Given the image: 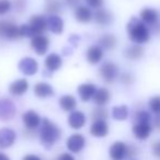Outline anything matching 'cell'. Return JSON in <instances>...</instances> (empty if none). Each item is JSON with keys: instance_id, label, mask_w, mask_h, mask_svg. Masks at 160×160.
I'll use <instances>...</instances> for the list:
<instances>
[{"instance_id": "cell-14", "label": "cell", "mask_w": 160, "mask_h": 160, "mask_svg": "<svg viewBox=\"0 0 160 160\" xmlns=\"http://www.w3.org/2000/svg\"><path fill=\"white\" fill-rule=\"evenodd\" d=\"M140 20L145 23V24L155 27L158 23V19H159V13L156 9L153 8H145L140 11L139 13Z\"/></svg>"}, {"instance_id": "cell-17", "label": "cell", "mask_w": 160, "mask_h": 160, "mask_svg": "<svg viewBox=\"0 0 160 160\" xmlns=\"http://www.w3.org/2000/svg\"><path fill=\"white\" fill-rule=\"evenodd\" d=\"M86 124V115L80 111H72L68 116V125L73 129L82 128Z\"/></svg>"}, {"instance_id": "cell-1", "label": "cell", "mask_w": 160, "mask_h": 160, "mask_svg": "<svg viewBox=\"0 0 160 160\" xmlns=\"http://www.w3.org/2000/svg\"><path fill=\"white\" fill-rule=\"evenodd\" d=\"M126 29L129 40L135 44H145L150 40V31L140 19L133 17L127 23Z\"/></svg>"}, {"instance_id": "cell-34", "label": "cell", "mask_w": 160, "mask_h": 160, "mask_svg": "<svg viewBox=\"0 0 160 160\" xmlns=\"http://www.w3.org/2000/svg\"><path fill=\"white\" fill-rule=\"evenodd\" d=\"M12 3L9 0H0V16L8 13L11 10Z\"/></svg>"}, {"instance_id": "cell-5", "label": "cell", "mask_w": 160, "mask_h": 160, "mask_svg": "<svg viewBox=\"0 0 160 160\" xmlns=\"http://www.w3.org/2000/svg\"><path fill=\"white\" fill-rule=\"evenodd\" d=\"M22 121L24 123L25 128L29 132H34L42 123V120H41V116L36 113L33 110H30V111H27L24 114L22 115Z\"/></svg>"}, {"instance_id": "cell-18", "label": "cell", "mask_w": 160, "mask_h": 160, "mask_svg": "<svg viewBox=\"0 0 160 160\" xmlns=\"http://www.w3.org/2000/svg\"><path fill=\"white\" fill-rule=\"evenodd\" d=\"M87 60L92 65H96L100 62L103 58V49L99 45H92L87 49V54H86Z\"/></svg>"}, {"instance_id": "cell-45", "label": "cell", "mask_w": 160, "mask_h": 160, "mask_svg": "<svg viewBox=\"0 0 160 160\" xmlns=\"http://www.w3.org/2000/svg\"><path fill=\"white\" fill-rule=\"evenodd\" d=\"M0 160H10V158L7 155H5V153L0 152Z\"/></svg>"}, {"instance_id": "cell-16", "label": "cell", "mask_w": 160, "mask_h": 160, "mask_svg": "<svg viewBox=\"0 0 160 160\" xmlns=\"http://www.w3.org/2000/svg\"><path fill=\"white\" fill-rule=\"evenodd\" d=\"M97 91V88L93 83H82L77 88V92L79 94L80 99L83 101V102H87V101L91 100L94 97Z\"/></svg>"}, {"instance_id": "cell-12", "label": "cell", "mask_w": 160, "mask_h": 160, "mask_svg": "<svg viewBox=\"0 0 160 160\" xmlns=\"http://www.w3.org/2000/svg\"><path fill=\"white\" fill-rule=\"evenodd\" d=\"M17 139V134L11 128L0 129V148H9L14 144Z\"/></svg>"}, {"instance_id": "cell-26", "label": "cell", "mask_w": 160, "mask_h": 160, "mask_svg": "<svg viewBox=\"0 0 160 160\" xmlns=\"http://www.w3.org/2000/svg\"><path fill=\"white\" fill-rule=\"evenodd\" d=\"M110 91L107 89V88H100V89H97L96 94L93 97L94 103L99 107H103L108 102L110 101Z\"/></svg>"}, {"instance_id": "cell-41", "label": "cell", "mask_w": 160, "mask_h": 160, "mask_svg": "<svg viewBox=\"0 0 160 160\" xmlns=\"http://www.w3.org/2000/svg\"><path fill=\"white\" fill-rule=\"evenodd\" d=\"M136 153H137L136 147H134V146L128 147V149H127V157H133V156H135Z\"/></svg>"}, {"instance_id": "cell-22", "label": "cell", "mask_w": 160, "mask_h": 160, "mask_svg": "<svg viewBox=\"0 0 160 160\" xmlns=\"http://www.w3.org/2000/svg\"><path fill=\"white\" fill-rule=\"evenodd\" d=\"M34 93L38 98L45 99L54 96V90L51 85L46 82H38L34 86Z\"/></svg>"}, {"instance_id": "cell-9", "label": "cell", "mask_w": 160, "mask_h": 160, "mask_svg": "<svg viewBox=\"0 0 160 160\" xmlns=\"http://www.w3.org/2000/svg\"><path fill=\"white\" fill-rule=\"evenodd\" d=\"M67 148L71 152L78 153L85 148L86 145V138L81 134H73L67 139Z\"/></svg>"}, {"instance_id": "cell-37", "label": "cell", "mask_w": 160, "mask_h": 160, "mask_svg": "<svg viewBox=\"0 0 160 160\" xmlns=\"http://www.w3.org/2000/svg\"><path fill=\"white\" fill-rule=\"evenodd\" d=\"M87 5L94 9H100L104 3V0H85Z\"/></svg>"}, {"instance_id": "cell-30", "label": "cell", "mask_w": 160, "mask_h": 160, "mask_svg": "<svg viewBox=\"0 0 160 160\" xmlns=\"http://www.w3.org/2000/svg\"><path fill=\"white\" fill-rule=\"evenodd\" d=\"M44 9L47 13L56 14L62 10V2L60 0H45Z\"/></svg>"}, {"instance_id": "cell-7", "label": "cell", "mask_w": 160, "mask_h": 160, "mask_svg": "<svg viewBox=\"0 0 160 160\" xmlns=\"http://www.w3.org/2000/svg\"><path fill=\"white\" fill-rule=\"evenodd\" d=\"M31 46L38 55H44V54H46V52L48 51L49 38H47V36L43 35V34H41V35H35L34 38H32Z\"/></svg>"}, {"instance_id": "cell-35", "label": "cell", "mask_w": 160, "mask_h": 160, "mask_svg": "<svg viewBox=\"0 0 160 160\" xmlns=\"http://www.w3.org/2000/svg\"><path fill=\"white\" fill-rule=\"evenodd\" d=\"M20 29V36H25V38H34V34L32 32L31 28L29 27V24H22L21 27H19Z\"/></svg>"}, {"instance_id": "cell-32", "label": "cell", "mask_w": 160, "mask_h": 160, "mask_svg": "<svg viewBox=\"0 0 160 160\" xmlns=\"http://www.w3.org/2000/svg\"><path fill=\"white\" fill-rule=\"evenodd\" d=\"M149 109L152 113L155 114H160V96H155L152 98H150L148 102Z\"/></svg>"}, {"instance_id": "cell-10", "label": "cell", "mask_w": 160, "mask_h": 160, "mask_svg": "<svg viewBox=\"0 0 160 160\" xmlns=\"http://www.w3.org/2000/svg\"><path fill=\"white\" fill-rule=\"evenodd\" d=\"M19 69L25 76H33L34 73L38 72V64L34 58L25 57L19 62Z\"/></svg>"}, {"instance_id": "cell-23", "label": "cell", "mask_w": 160, "mask_h": 160, "mask_svg": "<svg viewBox=\"0 0 160 160\" xmlns=\"http://www.w3.org/2000/svg\"><path fill=\"white\" fill-rule=\"evenodd\" d=\"M62 57L55 53L49 54L46 57V59H45V67H46L47 70L51 71V72H54V71L58 70V69L62 67Z\"/></svg>"}, {"instance_id": "cell-13", "label": "cell", "mask_w": 160, "mask_h": 160, "mask_svg": "<svg viewBox=\"0 0 160 160\" xmlns=\"http://www.w3.org/2000/svg\"><path fill=\"white\" fill-rule=\"evenodd\" d=\"M152 126L150 123H136L133 126V134L137 139L145 140L150 136Z\"/></svg>"}, {"instance_id": "cell-31", "label": "cell", "mask_w": 160, "mask_h": 160, "mask_svg": "<svg viewBox=\"0 0 160 160\" xmlns=\"http://www.w3.org/2000/svg\"><path fill=\"white\" fill-rule=\"evenodd\" d=\"M108 115H109L108 111L102 107H98V108H96V109H93V111H92V113H91V118L93 121H100V120L105 121Z\"/></svg>"}, {"instance_id": "cell-6", "label": "cell", "mask_w": 160, "mask_h": 160, "mask_svg": "<svg viewBox=\"0 0 160 160\" xmlns=\"http://www.w3.org/2000/svg\"><path fill=\"white\" fill-rule=\"evenodd\" d=\"M29 27L31 28L32 32H33L34 36H35L41 35L43 32L46 31L48 25H47V20L44 17L40 16V14H35V16H32L31 19H30Z\"/></svg>"}, {"instance_id": "cell-25", "label": "cell", "mask_w": 160, "mask_h": 160, "mask_svg": "<svg viewBox=\"0 0 160 160\" xmlns=\"http://www.w3.org/2000/svg\"><path fill=\"white\" fill-rule=\"evenodd\" d=\"M124 55L129 60H137L144 56V48L140 45L134 44L132 46H128L124 52Z\"/></svg>"}, {"instance_id": "cell-20", "label": "cell", "mask_w": 160, "mask_h": 160, "mask_svg": "<svg viewBox=\"0 0 160 160\" xmlns=\"http://www.w3.org/2000/svg\"><path fill=\"white\" fill-rule=\"evenodd\" d=\"M47 25H48V29L55 34H60L64 31V21L56 14H51L47 18Z\"/></svg>"}, {"instance_id": "cell-2", "label": "cell", "mask_w": 160, "mask_h": 160, "mask_svg": "<svg viewBox=\"0 0 160 160\" xmlns=\"http://www.w3.org/2000/svg\"><path fill=\"white\" fill-rule=\"evenodd\" d=\"M60 135L62 131L58 128L57 125L54 124L48 118H43L40 129V139L42 145H44L46 148H51L60 138Z\"/></svg>"}, {"instance_id": "cell-21", "label": "cell", "mask_w": 160, "mask_h": 160, "mask_svg": "<svg viewBox=\"0 0 160 160\" xmlns=\"http://www.w3.org/2000/svg\"><path fill=\"white\" fill-rule=\"evenodd\" d=\"M92 12L89 8L86 6H78L75 9V19L80 23H87L91 21L92 19Z\"/></svg>"}, {"instance_id": "cell-33", "label": "cell", "mask_w": 160, "mask_h": 160, "mask_svg": "<svg viewBox=\"0 0 160 160\" xmlns=\"http://www.w3.org/2000/svg\"><path fill=\"white\" fill-rule=\"evenodd\" d=\"M134 118H135L136 123H150L151 116H150V114H149L147 111H144V110H142V111L136 112Z\"/></svg>"}, {"instance_id": "cell-27", "label": "cell", "mask_w": 160, "mask_h": 160, "mask_svg": "<svg viewBox=\"0 0 160 160\" xmlns=\"http://www.w3.org/2000/svg\"><path fill=\"white\" fill-rule=\"evenodd\" d=\"M59 105L64 111L66 112H72L77 107V101H76L75 97L70 96V94H66V96L62 97L59 99Z\"/></svg>"}, {"instance_id": "cell-28", "label": "cell", "mask_w": 160, "mask_h": 160, "mask_svg": "<svg viewBox=\"0 0 160 160\" xmlns=\"http://www.w3.org/2000/svg\"><path fill=\"white\" fill-rule=\"evenodd\" d=\"M99 43H100V46L104 49H113L118 44V40L113 34H104L103 36H101Z\"/></svg>"}, {"instance_id": "cell-38", "label": "cell", "mask_w": 160, "mask_h": 160, "mask_svg": "<svg viewBox=\"0 0 160 160\" xmlns=\"http://www.w3.org/2000/svg\"><path fill=\"white\" fill-rule=\"evenodd\" d=\"M14 5H16V9L21 12L25 8V0H16Z\"/></svg>"}, {"instance_id": "cell-4", "label": "cell", "mask_w": 160, "mask_h": 160, "mask_svg": "<svg viewBox=\"0 0 160 160\" xmlns=\"http://www.w3.org/2000/svg\"><path fill=\"white\" fill-rule=\"evenodd\" d=\"M100 76L107 83L114 82L118 76V67L114 62H104L100 68Z\"/></svg>"}, {"instance_id": "cell-36", "label": "cell", "mask_w": 160, "mask_h": 160, "mask_svg": "<svg viewBox=\"0 0 160 160\" xmlns=\"http://www.w3.org/2000/svg\"><path fill=\"white\" fill-rule=\"evenodd\" d=\"M121 81H122L123 85L125 86H131L134 82V77L133 75H131L129 72H124L121 76Z\"/></svg>"}, {"instance_id": "cell-40", "label": "cell", "mask_w": 160, "mask_h": 160, "mask_svg": "<svg viewBox=\"0 0 160 160\" xmlns=\"http://www.w3.org/2000/svg\"><path fill=\"white\" fill-rule=\"evenodd\" d=\"M65 2H66L67 6H69V7H78V3L80 2V0H64Z\"/></svg>"}, {"instance_id": "cell-8", "label": "cell", "mask_w": 160, "mask_h": 160, "mask_svg": "<svg viewBox=\"0 0 160 160\" xmlns=\"http://www.w3.org/2000/svg\"><path fill=\"white\" fill-rule=\"evenodd\" d=\"M16 115V107L14 103L9 99L0 100V120L9 121Z\"/></svg>"}, {"instance_id": "cell-42", "label": "cell", "mask_w": 160, "mask_h": 160, "mask_svg": "<svg viewBox=\"0 0 160 160\" xmlns=\"http://www.w3.org/2000/svg\"><path fill=\"white\" fill-rule=\"evenodd\" d=\"M57 160H75V158L70 155V153H62L58 157Z\"/></svg>"}, {"instance_id": "cell-15", "label": "cell", "mask_w": 160, "mask_h": 160, "mask_svg": "<svg viewBox=\"0 0 160 160\" xmlns=\"http://www.w3.org/2000/svg\"><path fill=\"white\" fill-rule=\"evenodd\" d=\"M90 134L94 137H105L109 134V125L104 120L93 121L90 127Z\"/></svg>"}, {"instance_id": "cell-3", "label": "cell", "mask_w": 160, "mask_h": 160, "mask_svg": "<svg viewBox=\"0 0 160 160\" xmlns=\"http://www.w3.org/2000/svg\"><path fill=\"white\" fill-rule=\"evenodd\" d=\"M0 36L9 40H16L18 38H21L20 29L11 21L0 20Z\"/></svg>"}, {"instance_id": "cell-19", "label": "cell", "mask_w": 160, "mask_h": 160, "mask_svg": "<svg viewBox=\"0 0 160 160\" xmlns=\"http://www.w3.org/2000/svg\"><path fill=\"white\" fill-rule=\"evenodd\" d=\"M29 90V82L25 79H18L10 85L9 92L12 96L20 97Z\"/></svg>"}, {"instance_id": "cell-39", "label": "cell", "mask_w": 160, "mask_h": 160, "mask_svg": "<svg viewBox=\"0 0 160 160\" xmlns=\"http://www.w3.org/2000/svg\"><path fill=\"white\" fill-rule=\"evenodd\" d=\"M152 153L157 158H160V142H157L152 145Z\"/></svg>"}, {"instance_id": "cell-29", "label": "cell", "mask_w": 160, "mask_h": 160, "mask_svg": "<svg viewBox=\"0 0 160 160\" xmlns=\"http://www.w3.org/2000/svg\"><path fill=\"white\" fill-rule=\"evenodd\" d=\"M112 116L114 120L124 121L128 118V108L126 105H118L112 109Z\"/></svg>"}, {"instance_id": "cell-44", "label": "cell", "mask_w": 160, "mask_h": 160, "mask_svg": "<svg viewBox=\"0 0 160 160\" xmlns=\"http://www.w3.org/2000/svg\"><path fill=\"white\" fill-rule=\"evenodd\" d=\"M23 160H41V159L35 155H28L23 158Z\"/></svg>"}, {"instance_id": "cell-11", "label": "cell", "mask_w": 160, "mask_h": 160, "mask_svg": "<svg viewBox=\"0 0 160 160\" xmlns=\"http://www.w3.org/2000/svg\"><path fill=\"white\" fill-rule=\"evenodd\" d=\"M127 146L123 142H115L110 147V157L113 160H123L127 156Z\"/></svg>"}, {"instance_id": "cell-43", "label": "cell", "mask_w": 160, "mask_h": 160, "mask_svg": "<svg viewBox=\"0 0 160 160\" xmlns=\"http://www.w3.org/2000/svg\"><path fill=\"white\" fill-rule=\"evenodd\" d=\"M153 125H155L156 128L160 131V114H158L155 118V120H153Z\"/></svg>"}, {"instance_id": "cell-24", "label": "cell", "mask_w": 160, "mask_h": 160, "mask_svg": "<svg viewBox=\"0 0 160 160\" xmlns=\"http://www.w3.org/2000/svg\"><path fill=\"white\" fill-rule=\"evenodd\" d=\"M93 18L98 24L103 25V27L111 24V22L113 21V16H112V13L105 9H98L96 11V13H94Z\"/></svg>"}]
</instances>
